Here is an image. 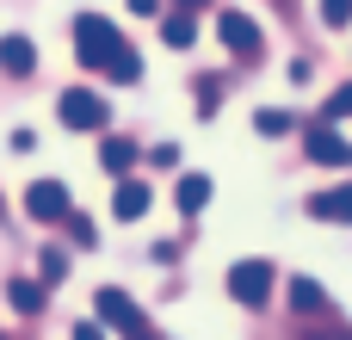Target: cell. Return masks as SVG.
I'll list each match as a JSON object with an SVG mask.
<instances>
[{
	"label": "cell",
	"mask_w": 352,
	"mask_h": 340,
	"mask_svg": "<svg viewBox=\"0 0 352 340\" xmlns=\"http://www.w3.org/2000/svg\"><path fill=\"white\" fill-rule=\"evenodd\" d=\"M74 50H80V62L87 68H99V74H111V81H142V56L118 37V25L111 19H99V12H80L74 19Z\"/></svg>",
	"instance_id": "1"
},
{
	"label": "cell",
	"mask_w": 352,
	"mask_h": 340,
	"mask_svg": "<svg viewBox=\"0 0 352 340\" xmlns=\"http://www.w3.org/2000/svg\"><path fill=\"white\" fill-rule=\"evenodd\" d=\"M229 297L248 304V310H260V304L272 297V266H266V260H241V266L229 273Z\"/></svg>",
	"instance_id": "2"
},
{
	"label": "cell",
	"mask_w": 352,
	"mask_h": 340,
	"mask_svg": "<svg viewBox=\"0 0 352 340\" xmlns=\"http://www.w3.org/2000/svg\"><path fill=\"white\" fill-rule=\"evenodd\" d=\"M56 111H62V124H68V130H99V124L111 118V111H105V99H99V93H87V87H68Z\"/></svg>",
	"instance_id": "3"
},
{
	"label": "cell",
	"mask_w": 352,
	"mask_h": 340,
	"mask_svg": "<svg viewBox=\"0 0 352 340\" xmlns=\"http://www.w3.org/2000/svg\"><path fill=\"white\" fill-rule=\"evenodd\" d=\"M99 328H118V334H148V316L124 297V291H99Z\"/></svg>",
	"instance_id": "4"
},
{
	"label": "cell",
	"mask_w": 352,
	"mask_h": 340,
	"mask_svg": "<svg viewBox=\"0 0 352 340\" xmlns=\"http://www.w3.org/2000/svg\"><path fill=\"white\" fill-rule=\"evenodd\" d=\"M25 211H31L37 223H62V211H68V186H62V180H37V186L25 192Z\"/></svg>",
	"instance_id": "5"
},
{
	"label": "cell",
	"mask_w": 352,
	"mask_h": 340,
	"mask_svg": "<svg viewBox=\"0 0 352 340\" xmlns=\"http://www.w3.org/2000/svg\"><path fill=\"white\" fill-rule=\"evenodd\" d=\"M217 37H223V50H235V56H254V50H260V25H254L248 12H223V19H217Z\"/></svg>",
	"instance_id": "6"
},
{
	"label": "cell",
	"mask_w": 352,
	"mask_h": 340,
	"mask_svg": "<svg viewBox=\"0 0 352 340\" xmlns=\"http://www.w3.org/2000/svg\"><path fill=\"white\" fill-rule=\"evenodd\" d=\"M309 155H316V161H334V167H346V161H352V142L334 130V124H328V118H322V124L309 130Z\"/></svg>",
	"instance_id": "7"
},
{
	"label": "cell",
	"mask_w": 352,
	"mask_h": 340,
	"mask_svg": "<svg viewBox=\"0 0 352 340\" xmlns=\"http://www.w3.org/2000/svg\"><path fill=\"white\" fill-rule=\"evenodd\" d=\"M309 217H322V223H352V180L334 186V192H316V198H309Z\"/></svg>",
	"instance_id": "8"
},
{
	"label": "cell",
	"mask_w": 352,
	"mask_h": 340,
	"mask_svg": "<svg viewBox=\"0 0 352 340\" xmlns=\"http://www.w3.org/2000/svg\"><path fill=\"white\" fill-rule=\"evenodd\" d=\"M0 68H6V74H31V68H37L31 37H19V31H12V37H0Z\"/></svg>",
	"instance_id": "9"
},
{
	"label": "cell",
	"mask_w": 352,
	"mask_h": 340,
	"mask_svg": "<svg viewBox=\"0 0 352 340\" xmlns=\"http://www.w3.org/2000/svg\"><path fill=\"white\" fill-rule=\"evenodd\" d=\"M111 211H118L124 223H136V217L148 211V186H142V180H124V173H118V198H111Z\"/></svg>",
	"instance_id": "10"
},
{
	"label": "cell",
	"mask_w": 352,
	"mask_h": 340,
	"mask_svg": "<svg viewBox=\"0 0 352 340\" xmlns=\"http://www.w3.org/2000/svg\"><path fill=\"white\" fill-rule=\"evenodd\" d=\"M99 161H105V173H130L136 167V142L130 136H105L99 142Z\"/></svg>",
	"instance_id": "11"
},
{
	"label": "cell",
	"mask_w": 352,
	"mask_h": 340,
	"mask_svg": "<svg viewBox=\"0 0 352 340\" xmlns=\"http://www.w3.org/2000/svg\"><path fill=\"white\" fill-rule=\"evenodd\" d=\"M192 37H198V25H192L186 12H173V19H161V43H167V50H192Z\"/></svg>",
	"instance_id": "12"
},
{
	"label": "cell",
	"mask_w": 352,
	"mask_h": 340,
	"mask_svg": "<svg viewBox=\"0 0 352 340\" xmlns=\"http://www.w3.org/2000/svg\"><path fill=\"white\" fill-rule=\"evenodd\" d=\"M204 204H210V180H204V173H186V180H179V211L192 217V211H204Z\"/></svg>",
	"instance_id": "13"
},
{
	"label": "cell",
	"mask_w": 352,
	"mask_h": 340,
	"mask_svg": "<svg viewBox=\"0 0 352 340\" xmlns=\"http://www.w3.org/2000/svg\"><path fill=\"white\" fill-rule=\"evenodd\" d=\"M6 297H12V310H19V316H37V310H43V285H31V279H12V285H6Z\"/></svg>",
	"instance_id": "14"
},
{
	"label": "cell",
	"mask_w": 352,
	"mask_h": 340,
	"mask_svg": "<svg viewBox=\"0 0 352 340\" xmlns=\"http://www.w3.org/2000/svg\"><path fill=\"white\" fill-rule=\"evenodd\" d=\"M37 273H43V285H62V279H68V254H62V248H43Z\"/></svg>",
	"instance_id": "15"
},
{
	"label": "cell",
	"mask_w": 352,
	"mask_h": 340,
	"mask_svg": "<svg viewBox=\"0 0 352 340\" xmlns=\"http://www.w3.org/2000/svg\"><path fill=\"white\" fill-rule=\"evenodd\" d=\"M254 130H260V136H291V111H272V105H266V111L254 118Z\"/></svg>",
	"instance_id": "16"
},
{
	"label": "cell",
	"mask_w": 352,
	"mask_h": 340,
	"mask_svg": "<svg viewBox=\"0 0 352 340\" xmlns=\"http://www.w3.org/2000/svg\"><path fill=\"white\" fill-rule=\"evenodd\" d=\"M62 223H68V235H74V248H93V242H99V229H93V223H87L80 211H62Z\"/></svg>",
	"instance_id": "17"
},
{
	"label": "cell",
	"mask_w": 352,
	"mask_h": 340,
	"mask_svg": "<svg viewBox=\"0 0 352 340\" xmlns=\"http://www.w3.org/2000/svg\"><path fill=\"white\" fill-rule=\"evenodd\" d=\"M291 304H297L303 316H309V310H322V285H316V279H297V285H291Z\"/></svg>",
	"instance_id": "18"
},
{
	"label": "cell",
	"mask_w": 352,
	"mask_h": 340,
	"mask_svg": "<svg viewBox=\"0 0 352 340\" xmlns=\"http://www.w3.org/2000/svg\"><path fill=\"white\" fill-rule=\"evenodd\" d=\"M352 111V87H340V93H334V99H328V111H322V118H328V124H334V118H346Z\"/></svg>",
	"instance_id": "19"
},
{
	"label": "cell",
	"mask_w": 352,
	"mask_h": 340,
	"mask_svg": "<svg viewBox=\"0 0 352 340\" xmlns=\"http://www.w3.org/2000/svg\"><path fill=\"white\" fill-rule=\"evenodd\" d=\"M322 12H328V25H346V19H352V0H322Z\"/></svg>",
	"instance_id": "20"
},
{
	"label": "cell",
	"mask_w": 352,
	"mask_h": 340,
	"mask_svg": "<svg viewBox=\"0 0 352 340\" xmlns=\"http://www.w3.org/2000/svg\"><path fill=\"white\" fill-rule=\"evenodd\" d=\"M155 6H161V0H130V12H155Z\"/></svg>",
	"instance_id": "21"
},
{
	"label": "cell",
	"mask_w": 352,
	"mask_h": 340,
	"mask_svg": "<svg viewBox=\"0 0 352 340\" xmlns=\"http://www.w3.org/2000/svg\"><path fill=\"white\" fill-rule=\"evenodd\" d=\"M179 6H204V0H179Z\"/></svg>",
	"instance_id": "22"
},
{
	"label": "cell",
	"mask_w": 352,
	"mask_h": 340,
	"mask_svg": "<svg viewBox=\"0 0 352 340\" xmlns=\"http://www.w3.org/2000/svg\"><path fill=\"white\" fill-rule=\"evenodd\" d=\"M0 211H6V198H0Z\"/></svg>",
	"instance_id": "23"
}]
</instances>
